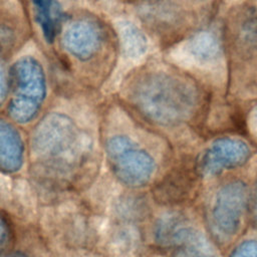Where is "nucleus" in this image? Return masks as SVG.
Wrapping results in <instances>:
<instances>
[{
	"label": "nucleus",
	"instance_id": "nucleus-15",
	"mask_svg": "<svg viewBox=\"0 0 257 257\" xmlns=\"http://www.w3.org/2000/svg\"><path fill=\"white\" fill-rule=\"evenodd\" d=\"M12 227L8 219L0 211V252H4L12 242Z\"/></svg>",
	"mask_w": 257,
	"mask_h": 257
},
{
	"label": "nucleus",
	"instance_id": "nucleus-6",
	"mask_svg": "<svg viewBox=\"0 0 257 257\" xmlns=\"http://www.w3.org/2000/svg\"><path fill=\"white\" fill-rule=\"evenodd\" d=\"M178 59L187 67L214 71L223 63V48L217 35L202 30L184 40L177 48Z\"/></svg>",
	"mask_w": 257,
	"mask_h": 257
},
{
	"label": "nucleus",
	"instance_id": "nucleus-10",
	"mask_svg": "<svg viewBox=\"0 0 257 257\" xmlns=\"http://www.w3.org/2000/svg\"><path fill=\"white\" fill-rule=\"evenodd\" d=\"M191 185L190 177L183 171H175L164 177L155 187L154 196L157 202L173 204L185 198Z\"/></svg>",
	"mask_w": 257,
	"mask_h": 257
},
{
	"label": "nucleus",
	"instance_id": "nucleus-4",
	"mask_svg": "<svg viewBox=\"0 0 257 257\" xmlns=\"http://www.w3.org/2000/svg\"><path fill=\"white\" fill-rule=\"evenodd\" d=\"M247 203V186L241 181L229 182L217 191L209 213V226L218 241L228 242L238 233Z\"/></svg>",
	"mask_w": 257,
	"mask_h": 257
},
{
	"label": "nucleus",
	"instance_id": "nucleus-7",
	"mask_svg": "<svg viewBox=\"0 0 257 257\" xmlns=\"http://www.w3.org/2000/svg\"><path fill=\"white\" fill-rule=\"evenodd\" d=\"M248 145L233 138H221L214 141L203 153L198 170L205 177H213L225 170L245 164L250 157Z\"/></svg>",
	"mask_w": 257,
	"mask_h": 257
},
{
	"label": "nucleus",
	"instance_id": "nucleus-3",
	"mask_svg": "<svg viewBox=\"0 0 257 257\" xmlns=\"http://www.w3.org/2000/svg\"><path fill=\"white\" fill-rule=\"evenodd\" d=\"M106 155L110 170L116 179L131 188L143 187L150 182L156 163L153 157L126 137H113L107 141Z\"/></svg>",
	"mask_w": 257,
	"mask_h": 257
},
{
	"label": "nucleus",
	"instance_id": "nucleus-14",
	"mask_svg": "<svg viewBox=\"0 0 257 257\" xmlns=\"http://www.w3.org/2000/svg\"><path fill=\"white\" fill-rule=\"evenodd\" d=\"M116 213L125 220H135L141 217L142 204L139 199L133 197H124L119 200L116 206Z\"/></svg>",
	"mask_w": 257,
	"mask_h": 257
},
{
	"label": "nucleus",
	"instance_id": "nucleus-9",
	"mask_svg": "<svg viewBox=\"0 0 257 257\" xmlns=\"http://www.w3.org/2000/svg\"><path fill=\"white\" fill-rule=\"evenodd\" d=\"M190 227L183 215L168 213L162 216L155 225V240L161 246L175 247Z\"/></svg>",
	"mask_w": 257,
	"mask_h": 257
},
{
	"label": "nucleus",
	"instance_id": "nucleus-12",
	"mask_svg": "<svg viewBox=\"0 0 257 257\" xmlns=\"http://www.w3.org/2000/svg\"><path fill=\"white\" fill-rule=\"evenodd\" d=\"M173 257H217L212 245L192 226L175 246Z\"/></svg>",
	"mask_w": 257,
	"mask_h": 257
},
{
	"label": "nucleus",
	"instance_id": "nucleus-1",
	"mask_svg": "<svg viewBox=\"0 0 257 257\" xmlns=\"http://www.w3.org/2000/svg\"><path fill=\"white\" fill-rule=\"evenodd\" d=\"M74 123L59 114L47 116L35 131L32 148L38 161H41L40 174L48 182L63 185L79 166L83 157Z\"/></svg>",
	"mask_w": 257,
	"mask_h": 257
},
{
	"label": "nucleus",
	"instance_id": "nucleus-20",
	"mask_svg": "<svg viewBox=\"0 0 257 257\" xmlns=\"http://www.w3.org/2000/svg\"><path fill=\"white\" fill-rule=\"evenodd\" d=\"M3 74H2V70L0 68V102L3 100V98L5 97V86L3 83Z\"/></svg>",
	"mask_w": 257,
	"mask_h": 257
},
{
	"label": "nucleus",
	"instance_id": "nucleus-13",
	"mask_svg": "<svg viewBox=\"0 0 257 257\" xmlns=\"http://www.w3.org/2000/svg\"><path fill=\"white\" fill-rule=\"evenodd\" d=\"M37 11L36 17L40 23L43 34L48 41L53 40L58 21L60 19L59 7L55 0H32Z\"/></svg>",
	"mask_w": 257,
	"mask_h": 257
},
{
	"label": "nucleus",
	"instance_id": "nucleus-2",
	"mask_svg": "<svg viewBox=\"0 0 257 257\" xmlns=\"http://www.w3.org/2000/svg\"><path fill=\"white\" fill-rule=\"evenodd\" d=\"M134 98L139 109L150 119L171 125L191 116L198 95L195 87L183 78L158 73L142 80Z\"/></svg>",
	"mask_w": 257,
	"mask_h": 257
},
{
	"label": "nucleus",
	"instance_id": "nucleus-5",
	"mask_svg": "<svg viewBox=\"0 0 257 257\" xmlns=\"http://www.w3.org/2000/svg\"><path fill=\"white\" fill-rule=\"evenodd\" d=\"M26 61L18 64L15 72L14 97L9 105V113L19 122L30 121L40 108L44 88L42 74L33 63L31 72L26 71Z\"/></svg>",
	"mask_w": 257,
	"mask_h": 257
},
{
	"label": "nucleus",
	"instance_id": "nucleus-18",
	"mask_svg": "<svg viewBox=\"0 0 257 257\" xmlns=\"http://www.w3.org/2000/svg\"><path fill=\"white\" fill-rule=\"evenodd\" d=\"M250 123H251V128L254 133V135L257 138V106L255 107V109L252 111L251 114V118H250Z\"/></svg>",
	"mask_w": 257,
	"mask_h": 257
},
{
	"label": "nucleus",
	"instance_id": "nucleus-17",
	"mask_svg": "<svg viewBox=\"0 0 257 257\" xmlns=\"http://www.w3.org/2000/svg\"><path fill=\"white\" fill-rule=\"evenodd\" d=\"M251 214L254 225L257 227V183L255 185L252 197H251Z\"/></svg>",
	"mask_w": 257,
	"mask_h": 257
},
{
	"label": "nucleus",
	"instance_id": "nucleus-11",
	"mask_svg": "<svg viewBox=\"0 0 257 257\" xmlns=\"http://www.w3.org/2000/svg\"><path fill=\"white\" fill-rule=\"evenodd\" d=\"M65 42L71 52L85 58L96 50L99 35L89 23H77L69 31L67 30Z\"/></svg>",
	"mask_w": 257,
	"mask_h": 257
},
{
	"label": "nucleus",
	"instance_id": "nucleus-16",
	"mask_svg": "<svg viewBox=\"0 0 257 257\" xmlns=\"http://www.w3.org/2000/svg\"><path fill=\"white\" fill-rule=\"evenodd\" d=\"M229 257H257V240H245L240 243Z\"/></svg>",
	"mask_w": 257,
	"mask_h": 257
},
{
	"label": "nucleus",
	"instance_id": "nucleus-8",
	"mask_svg": "<svg viewBox=\"0 0 257 257\" xmlns=\"http://www.w3.org/2000/svg\"><path fill=\"white\" fill-rule=\"evenodd\" d=\"M23 143L10 123L0 119V172L16 173L23 164Z\"/></svg>",
	"mask_w": 257,
	"mask_h": 257
},
{
	"label": "nucleus",
	"instance_id": "nucleus-19",
	"mask_svg": "<svg viewBox=\"0 0 257 257\" xmlns=\"http://www.w3.org/2000/svg\"><path fill=\"white\" fill-rule=\"evenodd\" d=\"M0 257H28L21 252H0Z\"/></svg>",
	"mask_w": 257,
	"mask_h": 257
}]
</instances>
